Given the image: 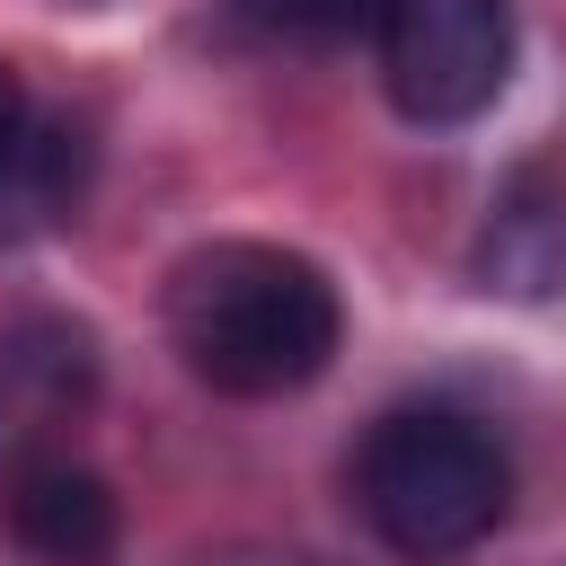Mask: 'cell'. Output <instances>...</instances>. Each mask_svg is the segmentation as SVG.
<instances>
[{
  "label": "cell",
  "instance_id": "1",
  "mask_svg": "<svg viewBox=\"0 0 566 566\" xmlns=\"http://www.w3.org/2000/svg\"><path fill=\"white\" fill-rule=\"evenodd\" d=\"M168 336L186 371L221 398H292L345 345V301L327 265L274 239H212L168 265Z\"/></svg>",
  "mask_w": 566,
  "mask_h": 566
},
{
  "label": "cell",
  "instance_id": "2",
  "mask_svg": "<svg viewBox=\"0 0 566 566\" xmlns=\"http://www.w3.org/2000/svg\"><path fill=\"white\" fill-rule=\"evenodd\" d=\"M354 504L407 566L469 557L513 513V460L504 442L460 407H398L354 451Z\"/></svg>",
  "mask_w": 566,
  "mask_h": 566
},
{
  "label": "cell",
  "instance_id": "3",
  "mask_svg": "<svg viewBox=\"0 0 566 566\" xmlns=\"http://www.w3.org/2000/svg\"><path fill=\"white\" fill-rule=\"evenodd\" d=\"M513 0H371L380 88L407 124H478L513 80Z\"/></svg>",
  "mask_w": 566,
  "mask_h": 566
},
{
  "label": "cell",
  "instance_id": "4",
  "mask_svg": "<svg viewBox=\"0 0 566 566\" xmlns=\"http://www.w3.org/2000/svg\"><path fill=\"white\" fill-rule=\"evenodd\" d=\"M9 539L35 566H106L115 557V486L80 460H27L9 478Z\"/></svg>",
  "mask_w": 566,
  "mask_h": 566
},
{
  "label": "cell",
  "instance_id": "5",
  "mask_svg": "<svg viewBox=\"0 0 566 566\" xmlns=\"http://www.w3.org/2000/svg\"><path fill=\"white\" fill-rule=\"evenodd\" d=\"M469 265H478V292H495V301H557L566 292V195L539 168H522L486 203Z\"/></svg>",
  "mask_w": 566,
  "mask_h": 566
},
{
  "label": "cell",
  "instance_id": "6",
  "mask_svg": "<svg viewBox=\"0 0 566 566\" xmlns=\"http://www.w3.org/2000/svg\"><path fill=\"white\" fill-rule=\"evenodd\" d=\"M80 195H88V133L71 115H35L18 150L0 159V239H35L71 221Z\"/></svg>",
  "mask_w": 566,
  "mask_h": 566
},
{
  "label": "cell",
  "instance_id": "7",
  "mask_svg": "<svg viewBox=\"0 0 566 566\" xmlns=\"http://www.w3.org/2000/svg\"><path fill=\"white\" fill-rule=\"evenodd\" d=\"M265 35H292V44H327L345 27H371V0H239Z\"/></svg>",
  "mask_w": 566,
  "mask_h": 566
},
{
  "label": "cell",
  "instance_id": "8",
  "mask_svg": "<svg viewBox=\"0 0 566 566\" xmlns=\"http://www.w3.org/2000/svg\"><path fill=\"white\" fill-rule=\"evenodd\" d=\"M44 416H53V407H44V398L0 363V469H27V442H35V424H44Z\"/></svg>",
  "mask_w": 566,
  "mask_h": 566
},
{
  "label": "cell",
  "instance_id": "9",
  "mask_svg": "<svg viewBox=\"0 0 566 566\" xmlns=\"http://www.w3.org/2000/svg\"><path fill=\"white\" fill-rule=\"evenodd\" d=\"M27 124H35V97H27V80L0 62V159L18 150V133H27Z\"/></svg>",
  "mask_w": 566,
  "mask_h": 566
}]
</instances>
